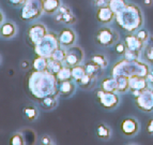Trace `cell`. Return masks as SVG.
Here are the masks:
<instances>
[{"mask_svg": "<svg viewBox=\"0 0 153 145\" xmlns=\"http://www.w3.org/2000/svg\"><path fill=\"white\" fill-rule=\"evenodd\" d=\"M126 51H128V47L123 43H118L117 46H116V53L119 54V55H123Z\"/></svg>", "mask_w": 153, "mask_h": 145, "instance_id": "1f68e13d", "label": "cell"}, {"mask_svg": "<svg viewBox=\"0 0 153 145\" xmlns=\"http://www.w3.org/2000/svg\"><path fill=\"white\" fill-rule=\"evenodd\" d=\"M58 82L61 81H73V77H72V68L71 67L64 66L63 68L60 70L58 74L56 75Z\"/></svg>", "mask_w": 153, "mask_h": 145, "instance_id": "7402d4cb", "label": "cell"}, {"mask_svg": "<svg viewBox=\"0 0 153 145\" xmlns=\"http://www.w3.org/2000/svg\"><path fill=\"white\" fill-rule=\"evenodd\" d=\"M10 144L11 145H24L26 144L25 137L23 133H14L10 137Z\"/></svg>", "mask_w": 153, "mask_h": 145, "instance_id": "f1b7e54d", "label": "cell"}, {"mask_svg": "<svg viewBox=\"0 0 153 145\" xmlns=\"http://www.w3.org/2000/svg\"><path fill=\"white\" fill-rule=\"evenodd\" d=\"M94 5L97 8H102V7L108 5V0H97V1H94Z\"/></svg>", "mask_w": 153, "mask_h": 145, "instance_id": "8d00e7d4", "label": "cell"}, {"mask_svg": "<svg viewBox=\"0 0 153 145\" xmlns=\"http://www.w3.org/2000/svg\"><path fill=\"white\" fill-rule=\"evenodd\" d=\"M59 42L60 45L64 46V47H70L75 43V39H76V35L71 28H63L58 35Z\"/></svg>", "mask_w": 153, "mask_h": 145, "instance_id": "30bf717a", "label": "cell"}, {"mask_svg": "<svg viewBox=\"0 0 153 145\" xmlns=\"http://www.w3.org/2000/svg\"><path fill=\"white\" fill-rule=\"evenodd\" d=\"M60 5H61L60 0H43L44 12L46 14H49V15H53V14L57 13Z\"/></svg>", "mask_w": 153, "mask_h": 145, "instance_id": "2e32d148", "label": "cell"}, {"mask_svg": "<svg viewBox=\"0 0 153 145\" xmlns=\"http://www.w3.org/2000/svg\"><path fill=\"white\" fill-rule=\"evenodd\" d=\"M59 47H60V42H59L58 36L54 32H47V35L33 48L36 56L49 58L51 54Z\"/></svg>", "mask_w": 153, "mask_h": 145, "instance_id": "7a4b0ae2", "label": "cell"}, {"mask_svg": "<svg viewBox=\"0 0 153 145\" xmlns=\"http://www.w3.org/2000/svg\"><path fill=\"white\" fill-rule=\"evenodd\" d=\"M84 67H85V70H86V73L90 74V75H93V77H97V74L101 72V69H102L92 59L90 61H87Z\"/></svg>", "mask_w": 153, "mask_h": 145, "instance_id": "44dd1931", "label": "cell"}, {"mask_svg": "<svg viewBox=\"0 0 153 145\" xmlns=\"http://www.w3.org/2000/svg\"><path fill=\"white\" fill-rule=\"evenodd\" d=\"M147 132L153 134V118L149 120L148 125H147Z\"/></svg>", "mask_w": 153, "mask_h": 145, "instance_id": "74e56055", "label": "cell"}, {"mask_svg": "<svg viewBox=\"0 0 153 145\" xmlns=\"http://www.w3.org/2000/svg\"><path fill=\"white\" fill-rule=\"evenodd\" d=\"M55 20L59 23H64L68 25H72V24L76 23V17L72 13L71 9L68 5H60L59 10L57 11V15L55 16Z\"/></svg>", "mask_w": 153, "mask_h": 145, "instance_id": "ba28073f", "label": "cell"}, {"mask_svg": "<svg viewBox=\"0 0 153 145\" xmlns=\"http://www.w3.org/2000/svg\"><path fill=\"white\" fill-rule=\"evenodd\" d=\"M97 137H100V139H102V140H108L110 137V129L109 127H107L106 125H104V124H100L99 126H97Z\"/></svg>", "mask_w": 153, "mask_h": 145, "instance_id": "484cf974", "label": "cell"}, {"mask_svg": "<svg viewBox=\"0 0 153 145\" xmlns=\"http://www.w3.org/2000/svg\"><path fill=\"white\" fill-rule=\"evenodd\" d=\"M136 36L138 37V38L140 39L141 41H143V42H145V41H147L149 39V35H148V32H147V31L145 30V29H141V30H139L137 32V35H136Z\"/></svg>", "mask_w": 153, "mask_h": 145, "instance_id": "836d02e7", "label": "cell"}, {"mask_svg": "<svg viewBox=\"0 0 153 145\" xmlns=\"http://www.w3.org/2000/svg\"><path fill=\"white\" fill-rule=\"evenodd\" d=\"M3 18H4V17H3V14L1 13V11H0V24L3 22Z\"/></svg>", "mask_w": 153, "mask_h": 145, "instance_id": "60d3db41", "label": "cell"}, {"mask_svg": "<svg viewBox=\"0 0 153 145\" xmlns=\"http://www.w3.org/2000/svg\"><path fill=\"white\" fill-rule=\"evenodd\" d=\"M16 33V27L15 25L11 22L1 24L0 26V36L4 39H11L15 36Z\"/></svg>", "mask_w": 153, "mask_h": 145, "instance_id": "9a60e30c", "label": "cell"}, {"mask_svg": "<svg viewBox=\"0 0 153 145\" xmlns=\"http://www.w3.org/2000/svg\"><path fill=\"white\" fill-rule=\"evenodd\" d=\"M121 130L125 135H134L139 130V124L135 118L128 117L121 122Z\"/></svg>", "mask_w": 153, "mask_h": 145, "instance_id": "8fae6325", "label": "cell"}, {"mask_svg": "<svg viewBox=\"0 0 153 145\" xmlns=\"http://www.w3.org/2000/svg\"><path fill=\"white\" fill-rule=\"evenodd\" d=\"M27 0H8V2L10 3L12 7L14 8H19V7H23L25 5V2Z\"/></svg>", "mask_w": 153, "mask_h": 145, "instance_id": "d6a6232c", "label": "cell"}, {"mask_svg": "<svg viewBox=\"0 0 153 145\" xmlns=\"http://www.w3.org/2000/svg\"><path fill=\"white\" fill-rule=\"evenodd\" d=\"M63 62L57 61L53 58H48V64H47V72H49L53 75H57L63 68Z\"/></svg>", "mask_w": 153, "mask_h": 145, "instance_id": "d6986e66", "label": "cell"}, {"mask_svg": "<svg viewBox=\"0 0 153 145\" xmlns=\"http://www.w3.org/2000/svg\"><path fill=\"white\" fill-rule=\"evenodd\" d=\"M118 40V35L108 27L99 29L97 33V42L102 46H110Z\"/></svg>", "mask_w": 153, "mask_h": 145, "instance_id": "5b68a950", "label": "cell"}, {"mask_svg": "<svg viewBox=\"0 0 153 145\" xmlns=\"http://www.w3.org/2000/svg\"><path fill=\"white\" fill-rule=\"evenodd\" d=\"M94 81H95V77L86 73L77 83H78V85L82 87V88H89V87H91L92 85H93V82Z\"/></svg>", "mask_w": 153, "mask_h": 145, "instance_id": "d4e9b609", "label": "cell"}, {"mask_svg": "<svg viewBox=\"0 0 153 145\" xmlns=\"http://www.w3.org/2000/svg\"><path fill=\"white\" fill-rule=\"evenodd\" d=\"M47 64H48V58L36 56L32 61V68L38 71H47Z\"/></svg>", "mask_w": 153, "mask_h": 145, "instance_id": "ac0fdd59", "label": "cell"}, {"mask_svg": "<svg viewBox=\"0 0 153 145\" xmlns=\"http://www.w3.org/2000/svg\"><path fill=\"white\" fill-rule=\"evenodd\" d=\"M125 44L128 50L131 51L140 52V50L143 47V41H141L137 36H134V35H128L125 37Z\"/></svg>", "mask_w": 153, "mask_h": 145, "instance_id": "4fadbf2b", "label": "cell"}, {"mask_svg": "<svg viewBox=\"0 0 153 145\" xmlns=\"http://www.w3.org/2000/svg\"><path fill=\"white\" fill-rule=\"evenodd\" d=\"M24 115L26 116V118L29 122H33L36 120L39 116V111L36 110V107H32V105H28V107H24Z\"/></svg>", "mask_w": 153, "mask_h": 145, "instance_id": "603a6c76", "label": "cell"}, {"mask_svg": "<svg viewBox=\"0 0 153 145\" xmlns=\"http://www.w3.org/2000/svg\"><path fill=\"white\" fill-rule=\"evenodd\" d=\"M97 98L100 103L106 109H112L119 102V98L117 95H115L112 92H106L102 88L97 92Z\"/></svg>", "mask_w": 153, "mask_h": 145, "instance_id": "52a82bcc", "label": "cell"}, {"mask_svg": "<svg viewBox=\"0 0 153 145\" xmlns=\"http://www.w3.org/2000/svg\"><path fill=\"white\" fill-rule=\"evenodd\" d=\"M150 73H151V74H152V75H153V69H152V70H151V72H150Z\"/></svg>", "mask_w": 153, "mask_h": 145, "instance_id": "b9f144b4", "label": "cell"}, {"mask_svg": "<svg viewBox=\"0 0 153 145\" xmlns=\"http://www.w3.org/2000/svg\"><path fill=\"white\" fill-rule=\"evenodd\" d=\"M41 142L43 145H51V144H54L53 143V141H51V137H48V135H43L41 139Z\"/></svg>", "mask_w": 153, "mask_h": 145, "instance_id": "d590c367", "label": "cell"}, {"mask_svg": "<svg viewBox=\"0 0 153 145\" xmlns=\"http://www.w3.org/2000/svg\"><path fill=\"white\" fill-rule=\"evenodd\" d=\"M114 16H115V12L112 11V9L110 8L108 5L97 9V20H99L100 23H102V24L110 23V22L114 20Z\"/></svg>", "mask_w": 153, "mask_h": 145, "instance_id": "7c38bea8", "label": "cell"}, {"mask_svg": "<svg viewBox=\"0 0 153 145\" xmlns=\"http://www.w3.org/2000/svg\"><path fill=\"white\" fill-rule=\"evenodd\" d=\"M145 56H146V58L150 61L151 64H153V46H150L149 48L146 50Z\"/></svg>", "mask_w": 153, "mask_h": 145, "instance_id": "e575fe53", "label": "cell"}, {"mask_svg": "<svg viewBox=\"0 0 153 145\" xmlns=\"http://www.w3.org/2000/svg\"><path fill=\"white\" fill-rule=\"evenodd\" d=\"M39 103H40V105H41L44 110H46V111L53 110L57 105V96H55V95H49V96L43 98Z\"/></svg>", "mask_w": 153, "mask_h": 145, "instance_id": "e0dca14e", "label": "cell"}, {"mask_svg": "<svg viewBox=\"0 0 153 145\" xmlns=\"http://www.w3.org/2000/svg\"><path fill=\"white\" fill-rule=\"evenodd\" d=\"M22 69H23V70H26V69H28V67H29V61L28 60H23L22 61Z\"/></svg>", "mask_w": 153, "mask_h": 145, "instance_id": "f35d334b", "label": "cell"}, {"mask_svg": "<svg viewBox=\"0 0 153 145\" xmlns=\"http://www.w3.org/2000/svg\"><path fill=\"white\" fill-rule=\"evenodd\" d=\"M49 58H53L57 61H60V62H64V60H65V58H66V51L64 48H61V47L57 48L56 51L51 54V56L49 57Z\"/></svg>", "mask_w": 153, "mask_h": 145, "instance_id": "83f0119b", "label": "cell"}, {"mask_svg": "<svg viewBox=\"0 0 153 145\" xmlns=\"http://www.w3.org/2000/svg\"><path fill=\"white\" fill-rule=\"evenodd\" d=\"M94 1H97V0H93V2H94Z\"/></svg>", "mask_w": 153, "mask_h": 145, "instance_id": "7bdbcfd3", "label": "cell"}, {"mask_svg": "<svg viewBox=\"0 0 153 145\" xmlns=\"http://www.w3.org/2000/svg\"><path fill=\"white\" fill-rule=\"evenodd\" d=\"M152 85H153V84H152Z\"/></svg>", "mask_w": 153, "mask_h": 145, "instance_id": "ee69618b", "label": "cell"}, {"mask_svg": "<svg viewBox=\"0 0 153 145\" xmlns=\"http://www.w3.org/2000/svg\"><path fill=\"white\" fill-rule=\"evenodd\" d=\"M91 59L94 61V62H97V64L99 65V66L101 67L102 69L106 68V67H107V65H108V60L106 59V57H105L104 55H101V54L93 55Z\"/></svg>", "mask_w": 153, "mask_h": 145, "instance_id": "f546056e", "label": "cell"}, {"mask_svg": "<svg viewBox=\"0 0 153 145\" xmlns=\"http://www.w3.org/2000/svg\"><path fill=\"white\" fill-rule=\"evenodd\" d=\"M84 58V52L78 46H70L69 50H66V58L64 60V66L75 67L82 62Z\"/></svg>", "mask_w": 153, "mask_h": 145, "instance_id": "8992f818", "label": "cell"}, {"mask_svg": "<svg viewBox=\"0 0 153 145\" xmlns=\"http://www.w3.org/2000/svg\"><path fill=\"white\" fill-rule=\"evenodd\" d=\"M58 90L59 95H61L62 97H69L74 92L75 84L72 81L58 82Z\"/></svg>", "mask_w": 153, "mask_h": 145, "instance_id": "5bb4252c", "label": "cell"}, {"mask_svg": "<svg viewBox=\"0 0 153 145\" xmlns=\"http://www.w3.org/2000/svg\"><path fill=\"white\" fill-rule=\"evenodd\" d=\"M125 57L128 59H137L139 57V52L138 51H131V50H128L125 52Z\"/></svg>", "mask_w": 153, "mask_h": 145, "instance_id": "4dcf8cb0", "label": "cell"}, {"mask_svg": "<svg viewBox=\"0 0 153 145\" xmlns=\"http://www.w3.org/2000/svg\"><path fill=\"white\" fill-rule=\"evenodd\" d=\"M101 88L106 90V92H118V81L117 79H105L102 81Z\"/></svg>", "mask_w": 153, "mask_h": 145, "instance_id": "ffe728a7", "label": "cell"}, {"mask_svg": "<svg viewBox=\"0 0 153 145\" xmlns=\"http://www.w3.org/2000/svg\"><path fill=\"white\" fill-rule=\"evenodd\" d=\"M26 90L32 99L40 102L49 95L58 96V80L49 72L38 71L32 68L26 77Z\"/></svg>", "mask_w": 153, "mask_h": 145, "instance_id": "6da1fadb", "label": "cell"}, {"mask_svg": "<svg viewBox=\"0 0 153 145\" xmlns=\"http://www.w3.org/2000/svg\"><path fill=\"white\" fill-rule=\"evenodd\" d=\"M130 88L132 94L135 97H138L147 88V82L139 75H132L130 79Z\"/></svg>", "mask_w": 153, "mask_h": 145, "instance_id": "9c48e42d", "label": "cell"}, {"mask_svg": "<svg viewBox=\"0 0 153 145\" xmlns=\"http://www.w3.org/2000/svg\"><path fill=\"white\" fill-rule=\"evenodd\" d=\"M117 81H118V92H122L130 88V80L128 77H123V75H119L117 77Z\"/></svg>", "mask_w": 153, "mask_h": 145, "instance_id": "4316f807", "label": "cell"}, {"mask_svg": "<svg viewBox=\"0 0 153 145\" xmlns=\"http://www.w3.org/2000/svg\"><path fill=\"white\" fill-rule=\"evenodd\" d=\"M143 2H145L146 5H151L153 1H152V0H143Z\"/></svg>", "mask_w": 153, "mask_h": 145, "instance_id": "ab89813d", "label": "cell"}, {"mask_svg": "<svg viewBox=\"0 0 153 145\" xmlns=\"http://www.w3.org/2000/svg\"><path fill=\"white\" fill-rule=\"evenodd\" d=\"M46 35H47V29L43 24H33L29 27L27 32V40L29 45L34 47Z\"/></svg>", "mask_w": 153, "mask_h": 145, "instance_id": "277c9868", "label": "cell"}, {"mask_svg": "<svg viewBox=\"0 0 153 145\" xmlns=\"http://www.w3.org/2000/svg\"><path fill=\"white\" fill-rule=\"evenodd\" d=\"M43 12V0H27L21 9L19 18L25 22H31L40 17Z\"/></svg>", "mask_w": 153, "mask_h": 145, "instance_id": "3957f363", "label": "cell"}, {"mask_svg": "<svg viewBox=\"0 0 153 145\" xmlns=\"http://www.w3.org/2000/svg\"><path fill=\"white\" fill-rule=\"evenodd\" d=\"M86 74V70H85L84 66H80V65H77L75 67H72V77H73V81L78 82L79 80L82 79Z\"/></svg>", "mask_w": 153, "mask_h": 145, "instance_id": "cb8c5ba5", "label": "cell"}]
</instances>
